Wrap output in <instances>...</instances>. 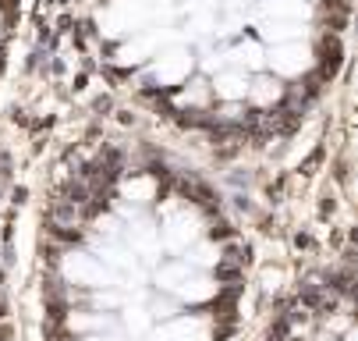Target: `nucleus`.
Listing matches in <instances>:
<instances>
[{
    "label": "nucleus",
    "mask_w": 358,
    "mask_h": 341,
    "mask_svg": "<svg viewBox=\"0 0 358 341\" xmlns=\"http://www.w3.org/2000/svg\"><path fill=\"white\" fill-rule=\"evenodd\" d=\"M320 274H309L294 295L266 316V323L255 330V341H309L313 334V316H316V299H320ZM351 267L337 277L330 299L320 313L316 323V337L313 341H355V316H351Z\"/></svg>",
    "instance_id": "obj_1"
}]
</instances>
